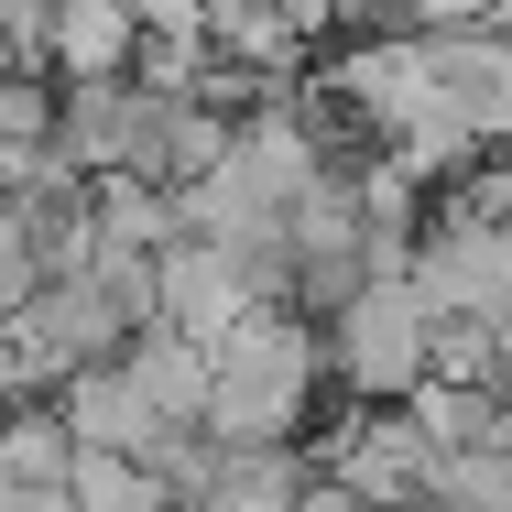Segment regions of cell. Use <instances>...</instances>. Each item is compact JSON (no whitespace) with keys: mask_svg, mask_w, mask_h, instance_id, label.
<instances>
[{"mask_svg":"<svg viewBox=\"0 0 512 512\" xmlns=\"http://www.w3.org/2000/svg\"><path fill=\"white\" fill-rule=\"evenodd\" d=\"M327 414H338V393H327L316 316L262 306L207 349V436L218 447H306Z\"/></svg>","mask_w":512,"mask_h":512,"instance_id":"cell-1","label":"cell"},{"mask_svg":"<svg viewBox=\"0 0 512 512\" xmlns=\"http://www.w3.org/2000/svg\"><path fill=\"white\" fill-rule=\"evenodd\" d=\"M316 349H327V393L349 414H393L436 382V316H425V295L404 273L360 284L338 316H316Z\"/></svg>","mask_w":512,"mask_h":512,"instance_id":"cell-2","label":"cell"},{"mask_svg":"<svg viewBox=\"0 0 512 512\" xmlns=\"http://www.w3.org/2000/svg\"><path fill=\"white\" fill-rule=\"evenodd\" d=\"M414 295L436 327H512V218H458V207H425V240H414Z\"/></svg>","mask_w":512,"mask_h":512,"instance_id":"cell-3","label":"cell"},{"mask_svg":"<svg viewBox=\"0 0 512 512\" xmlns=\"http://www.w3.org/2000/svg\"><path fill=\"white\" fill-rule=\"evenodd\" d=\"M327 491H349L360 512H436V469H447V447L414 425V404L393 414H327Z\"/></svg>","mask_w":512,"mask_h":512,"instance_id":"cell-4","label":"cell"},{"mask_svg":"<svg viewBox=\"0 0 512 512\" xmlns=\"http://www.w3.org/2000/svg\"><path fill=\"white\" fill-rule=\"evenodd\" d=\"M414 55L436 77V99L458 109V131L480 153H512V22H436V33H414Z\"/></svg>","mask_w":512,"mask_h":512,"instance_id":"cell-5","label":"cell"},{"mask_svg":"<svg viewBox=\"0 0 512 512\" xmlns=\"http://www.w3.org/2000/svg\"><path fill=\"white\" fill-rule=\"evenodd\" d=\"M55 153L77 164V186H99V175H142V186H153V88H142V77L66 88V109H55Z\"/></svg>","mask_w":512,"mask_h":512,"instance_id":"cell-6","label":"cell"},{"mask_svg":"<svg viewBox=\"0 0 512 512\" xmlns=\"http://www.w3.org/2000/svg\"><path fill=\"white\" fill-rule=\"evenodd\" d=\"M55 88H99L142 66V11L131 0H55V44H44Z\"/></svg>","mask_w":512,"mask_h":512,"instance_id":"cell-7","label":"cell"},{"mask_svg":"<svg viewBox=\"0 0 512 512\" xmlns=\"http://www.w3.org/2000/svg\"><path fill=\"white\" fill-rule=\"evenodd\" d=\"M88 229H99V262H164L186 240V207L142 175H99L88 186Z\"/></svg>","mask_w":512,"mask_h":512,"instance_id":"cell-8","label":"cell"},{"mask_svg":"<svg viewBox=\"0 0 512 512\" xmlns=\"http://www.w3.org/2000/svg\"><path fill=\"white\" fill-rule=\"evenodd\" d=\"M120 360H131V382H142L153 404L175 414V425H207V349H197V338H175V327H142Z\"/></svg>","mask_w":512,"mask_h":512,"instance_id":"cell-9","label":"cell"},{"mask_svg":"<svg viewBox=\"0 0 512 512\" xmlns=\"http://www.w3.org/2000/svg\"><path fill=\"white\" fill-rule=\"evenodd\" d=\"M66 512H175V502H164V480H153L142 458H99V447H77Z\"/></svg>","mask_w":512,"mask_h":512,"instance_id":"cell-10","label":"cell"},{"mask_svg":"<svg viewBox=\"0 0 512 512\" xmlns=\"http://www.w3.org/2000/svg\"><path fill=\"white\" fill-rule=\"evenodd\" d=\"M55 109H66V88H55V77L0 66V153H55Z\"/></svg>","mask_w":512,"mask_h":512,"instance_id":"cell-11","label":"cell"},{"mask_svg":"<svg viewBox=\"0 0 512 512\" xmlns=\"http://www.w3.org/2000/svg\"><path fill=\"white\" fill-rule=\"evenodd\" d=\"M436 512H512V447H458L436 469Z\"/></svg>","mask_w":512,"mask_h":512,"instance_id":"cell-12","label":"cell"},{"mask_svg":"<svg viewBox=\"0 0 512 512\" xmlns=\"http://www.w3.org/2000/svg\"><path fill=\"white\" fill-rule=\"evenodd\" d=\"M44 295V262H33V229H22V207H0V327Z\"/></svg>","mask_w":512,"mask_h":512,"instance_id":"cell-13","label":"cell"}]
</instances>
